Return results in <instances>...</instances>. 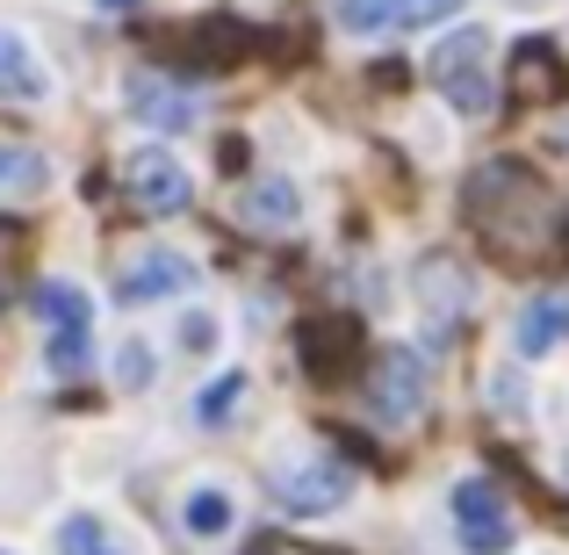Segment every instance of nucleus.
<instances>
[{
  "mask_svg": "<svg viewBox=\"0 0 569 555\" xmlns=\"http://www.w3.org/2000/svg\"><path fill=\"white\" fill-rule=\"evenodd\" d=\"M426 80L440 87V101L455 116H490L498 101V80H490V29H447L440 51L426 58Z\"/></svg>",
  "mask_w": 569,
  "mask_h": 555,
  "instance_id": "obj_1",
  "label": "nucleus"
},
{
  "mask_svg": "<svg viewBox=\"0 0 569 555\" xmlns=\"http://www.w3.org/2000/svg\"><path fill=\"white\" fill-rule=\"evenodd\" d=\"M426 404H432L426 354H411V347L376 354V368H368V412H376V426H411Z\"/></svg>",
  "mask_w": 569,
  "mask_h": 555,
  "instance_id": "obj_2",
  "label": "nucleus"
},
{
  "mask_svg": "<svg viewBox=\"0 0 569 555\" xmlns=\"http://www.w3.org/2000/svg\"><path fill=\"white\" fill-rule=\"evenodd\" d=\"M194 289H202V267H194L188 252H173V246H144L138 260L116 267V304H130V310L181 304V296H194Z\"/></svg>",
  "mask_w": 569,
  "mask_h": 555,
  "instance_id": "obj_3",
  "label": "nucleus"
},
{
  "mask_svg": "<svg viewBox=\"0 0 569 555\" xmlns=\"http://www.w3.org/2000/svg\"><path fill=\"white\" fill-rule=\"evenodd\" d=\"M267 498L281 505L289 519H325L353 498V469L347 462H303V469H281L267 476Z\"/></svg>",
  "mask_w": 569,
  "mask_h": 555,
  "instance_id": "obj_4",
  "label": "nucleus"
},
{
  "mask_svg": "<svg viewBox=\"0 0 569 555\" xmlns=\"http://www.w3.org/2000/svg\"><path fill=\"white\" fill-rule=\"evenodd\" d=\"M123 188H130V202H138L144 217H181V209L194 202L188 167L167 152V145H144V152H130V159H123Z\"/></svg>",
  "mask_w": 569,
  "mask_h": 555,
  "instance_id": "obj_5",
  "label": "nucleus"
},
{
  "mask_svg": "<svg viewBox=\"0 0 569 555\" xmlns=\"http://www.w3.org/2000/svg\"><path fill=\"white\" fill-rule=\"evenodd\" d=\"M469 0H332V22L347 37H389V29H432Z\"/></svg>",
  "mask_w": 569,
  "mask_h": 555,
  "instance_id": "obj_6",
  "label": "nucleus"
},
{
  "mask_svg": "<svg viewBox=\"0 0 569 555\" xmlns=\"http://www.w3.org/2000/svg\"><path fill=\"white\" fill-rule=\"evenodd\" d=\"M455 527H461V548H469V555H505L519 542L505 498L483 484V476H461V484H455Z\"/></svg>",
  "mask_w": 569,
  "mask_h": 555,
  "instance_id": "obj_7",
  "label": "nucleus"
},
{
  "mask_svg": "<svg viewBox=\"0 0 569 555\" xmlns=\"http://www.w3.org/2000/svg\"><path fill=\"white\" fill-rule=\"evenodd\" d=\"M123 109L152 130L194 123V95H181V72H138V80H123Z\"/></svg>",
  "mask_w": 569,
  "mask_h": 555,
  "instance_id": "obj_8",
  "label": "nucleus"
},
{
  "mask_svg": "<svg viewBox=\"0 0 569 555\" xmlns=\"http://www.w3.org/2000/svg\"><path fill=\"white\" fill-rule=\"evenodd\" d=\"M296 339H303V368L318 375V383H332V375H347V361L361 354V318H310Z\"/></svg>",
  "mask_w": 569,
  "mask_h": 555,
  "instance_id": "obj_9",
  "label": "nucleus"
},
{
  "mask_svg": "<svg viewBox=\"0 0 569 555\" xmlns=\"http://www.w3.org/2000/svg\"><path fill=\"white\" fill-rule=\"evenodd\" d=\"M238 224H252V231H289L296 217H303V188L296 181H246L231 195Z\"/></svg>",
  "mask_w": 569,
  "mask_h": 555,
  "instance_id": "obj_10",
  "label": "nucleus"
},
{
  "mask_svg": "<svg viewBox=\"0 0 569 555\" xmlns=\"http://www.w3.org/2000/svg\"><path fill=\"white\" fill-rule=\"evenodd\" d=\"M562 339H569V289H548V296H533V304L519 310V333H512L519 361H541V354H556Z\"/></svg>",
  "mask_w": 569,
  "mask_h": 555,
  "instance_id": "obj_11",
  "label": "nucleus"
},
{
  "mask_svg": "<svg viewBox=\"0 0 569 555\" xmlns=\"http://www.w3.org/2000/svg\"><path fill=\"white\" fill-rule=\"evenodd\" d=\"M43 95H51V72L37 66L29 37L0 29V101H43Z\"/></svg>",
  "mask_w": 569,
  "mask_h": 555,
  "instance_id": "obj_12",
  "label": "nucleus"
},
{
  "mask_svg": "<svg viewBox=\"0 0 569 555\" xmlns=\"http://www.w3.org/2000/svg\"><path fill=\"white\" fill-rule=\"evenodd\" d=\"M519 95L527 101H562L569 95V66H562V51L548 37L519 43Z\"/></svg>",
  "mask_w": 569,
  "mask_h": 555,
  "instance_id": "obj_13",
  "label": "nucleus"
},
{
  "mask_svg": "<svg viewBox=\"0 0 569 555\" xmlns=\"http://www.w3.org/2000/svg\"><path fill=\"white\" fill-rule=\"evenodd\" d=\"M37 318L51 333H94V304H87L80 281H43L37 289Z\"/></svg>",
  "mask_w": 569,
  "mask_h": 555,
  "instance_id": "obj_14",
  "label": "nucleus"
},
{
  "mask_svg": "<svg viewBox=\"0 0 569 555\" xmlns=\"http://www.w3.org/2000/svg\"><path fill=\"white\" fill-rule=\"evenodd\" d=\"M51 188V159L37 145H0V195H43Z\"/></svg>",
  "mask_w": 569,
  "mask_h": 555,
  "instance_id": "obj_15",
  "label": "nucleus"
},
{
  "mask_svg": "<svg viewBox=\"0 0 569 555\" xmlns=\"http://www.w3.org/2000/svg\"><path fill=\"white\" fill-rule=\"evenodd\" d=\"M231 498L223 490H188V505H181V527L194 534V542H217V534H231Z\"/></svg>",
  "mask_w": 569,
  "mask_h": 555,
  "instance_id": "obj_16",
  "label": "nucleus"
},
{
  "mask_svg": "<svg viewBox=\"0 0 569 555\" xmlns=\"http://www.w3.org/2000/svg\"><path fill=\"white\" fill-rule=\"evenodd\" d=\"M58 555H123V548L109 542V527L94 513H66L58 519Z\"/></svg>",
  "mask_w": 569,
  "mask_h": 555,
  "instance_id": "obj_17",
  "label": "nucleus"
},
{
  "mask_svg": "<svg viewBox=\"0 0 569 555\" xmlns=\"http://www.w3.org/2000/svg\"><path fill=\"white\" fill-rule=\"evenodd\" d=\"M238 397H246V375H217V383L194 397V418H202V426H223V412H231Z\"/></svg>",
  "mask_w": 569,
  "mask_h": 555,
  "instance_id": "obj_18",
  "label": "nucleus"
},
{
  "mask_svg": "<svg viewBox=\"0 0 569 555\" xmlns=\"http://www.w3.org/2000/svg\"><path fill=\"white\" fill-rule=\"evenodd\" d=\"M87 354H94V333H51V368L58 375H80Z\"/></svg>",
  "mask_w": 569,
  "mask_h": 555,
  "instance_id": "obj_19",
  "label": "nucleus"
},
{
  "mask_svg": "<svg viewBox=\"0 0 569 555\" xmlns=\"http://www.w3.org/2000/svg\"><path fill=\"white\" fill-rule=\"evenodd\" d=\"M116 383H123V389H152V347L130 339V347L116 354Z\"/></svg>",
  "mask_w": 569,
  "mask_h": 555,
  "instance_id": "obj_20",
  "label": "nucleus"
},
{
  "mask_svg": "<svg viewBox=\"0 0 569 555\" xmlns=\"http://www.w3.org/2000/svg\"><path fill=\"white\" fill-rule=\"evenodd\" d=\"M181 339H188V347H209V339H217V325H209V318H188Z\"/></svg>",
  "mask_w": 569,
  "mask_h": 555,
  "instance_id": "obj_21",
  "label": "nucleus"
},
{
  "mask_svg": "<svg viewBox=\"0 0 569 555\" xmlns=\"http://www.w3.org/2000/svg\"><path fill=\"white\" fill-rule=\"evenodd\" d=\"M260 555H339V548H289V542H267Z\"/></svg>",
  "mask_w": 569,
  "mask_h": 555,
  "instance_id": "obj_22",
  "label": "nucleus"
},
{
  "mask_svg": "<svg viewBox=\"0 0 569 555\" xmlns=\"http://www.w3.org/2000/svg\"><path fill=\"white\" fill-rule=\"evenodd\" d=\"M101 8H109V14H116V8H138V0H101Z\"/></svg>",
  "mask_w": 569,
  "mask_h": 555,
  "instance_id": "obj_23",
  "label": "nucleus"
}]
</instances>
